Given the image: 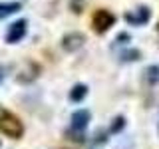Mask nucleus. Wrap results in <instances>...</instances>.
<instances>
[{
    "mask_svg": "<svg viewBox=\"0 0 159 149\" xmlns=\"http://www.w3.org/2000/svg\"><path fill=\"white\" fill-rule=\"evenodd\" d=\"M143 78H145V82L149 84V86H155V84H159V66H149V68H145Z\"/></svg>",
    "mask_w": 159,
    "mask_h": 149,
    "instance_id": "8",
    "label": "nucleus"
},
{
    "mask_svg": "<svg viewBox=\"0 0 159 149\" xmlns=\"http://www.w3.org/2000/svg\"><path fill=\"white\" fill-rule=\"evenodd\" d=\"M119 58H121L123 62H135V60L141 58V52H139V50H127V52H121Z\"/></svg>",
    "mask_w": 159,
    "mask_h": 149,
    "instance_id": "10",
    "label": "nucleus"
},
{
    "mask_svg": "<svg viewBox=\"0 0 159 149\" xmlns=\"http://www.w3.org/2000/svg\"><path fill=\"white\" fill-rule=\"evenodd\" d=\"M0 145H2V143H0Z\"/></svg>",
    "mask_w": 159,
    "mask_h": 149,
    "instance_id": "16",
    "label": "nucleus"
},
{
    "mask_svg": "<svg viewBox=\"0 0 159 149\" xmlns=\"http://www.w3.org/2000/svg\"><path fill=\"white\" fill-rule=\"evenodd\" d=\"M123 127H125V119H123L121 115H117L116 119H113V123H111V133H119Z\"/></svg>",
    "mask_w": 159,
    "mask_h": 149,
    "instance_id": "11",
    "label": "nucleus"
},
{
    "mask_svg": "<svg viewBox=\"0 0 159 149\" xmlns=\"http://www.w3.org/2000/svg\"><path fill=\"white\" fill-rule=\"evenodd\" d=\"M157 30H159V24H157Z\"/></svg>",
    "mask_w": 159,
    "mask_h": 149,
    "instance_id": "15",
    "label": "nucleus"
},
{
    "mask_svg": "<svg viewBox=\"0 0 159 149\" xmlns=\"http://www.w3.org/2000/svg\"><path fill=\"white\" fill-rule=\"evenodd\" d=\"M127 40H129V34H125V32H123V34H119V36L116 38V42H117V44H125Z\"/></svg>",
    "mask_w": 159,
    "mask_h": 149,
    "instance_id": "13",
    "label": "nucleus"
},
{
    "mask_svg": "<svg viewBox=\"0 0 159 149\" xmlns=\"http://www.w3.org/2000/svg\"><path fill=\"white\" fill-rule=\"evenodd\" d=\"M70 8H72V12L82 14L84 12V0H70Z\"/></svg>",
    "mask_w": 159,
    "mask_h": 149,
    "instance_id": "12",
    "label": "nucleus"
},
{
    "mask_svg": "<svg viewBox=\"0 0 159 149\" xmlns=\"http://www.w3.org/2000/svg\"><path fill=\"white\" fill-rule=\"evenodd\" d=\"M2 78H4V68L0 66V82H2Z\"/></svg>",
    "mask_w": 159,
    "mask_h": 149,
    "instance_id": "14",
    "label": "nucleus"
},
{
    "mask_svg": "<svg viewBox=\"0 0 159 149\" xmlns=\"http://www.w3.org/2000/svg\"><path fill=\"white\" fill-rule=\"evenodd\" d=\"M89 119H92V113H89L88 109H78V111L72 113V127L76 129V131H84V129L88 127Z\"/></svg>",
    "mask_w": 159,
    "mask_h": 149,
    "instance_id": "5",
    "label": "nucleus"
},
{
    "mask_svg": "<svg viewBox=\"0 0 159 149\" xmlns=\"http://www.w3.org/2000/svg\"><path fill=\"white\" fill-rule=\"evenodd\" d=\"M86 96H88V86H84V84L74 86L72 92H70V99H72V102H82Z\"/></svg>",
    "mask_w": 159,
    "mask_h": 149,
    "instance_id": "9",
    "label": "nucleus"
},
{
    "mask_svg": "<svg viewBox=\"0 0 159 149\" xmlns=\"http://www.w3.org/2000/svg\"><path fill=\"white\" fill-rule=\"evenodd\" d=\"M113 22H116V16H113L111 12H107V10H96V12H93L92 26L98 34H106L107 30L113 26Z\"/></svg>",
    "mask_w": 159,
    "mask_h": 149,
    "instance_id": "2",
    "label": "nucleus"
},
{
    "mask_svg": "<svg viewBox=\"0 0 159 149\" xmlns=\"http://www.w3.org/2000/svg\"><path fill=\"white\" fill-rule=\"evenodd\" d=\"M149 16H151V12H149V8L147 6H141L137 10L135 14H125V20L129 24H133V26H143V24H147L149 22Z\"/></svg>",
    "mask_w": 159,
    "mask_h": 149,
    "instance_id": "6",
    "label": "nucleus"
},
{
    "mask_svg": "<svg viewBox=\"0 0 159 149\" xmlns=\"http://www.w3.org/2000/svg\"><path fill=\"white\" fill-rule=\"evenodd\" d=\"M26 26H28L26 20H16V22L8 28V32H6V42L8 44L20 42V40L24 38V34H26Z\"/></svg>",
    "mask_w": 159,
    "mask_h": 149,
    "instance_id": "4",
    "label": "nucleus"
},
{
    "mask_svg": "<svg viewBox=\"0 0 159 149\" xmlns=\"http://www.w3.org/2000/svg\"><path fill=\"white\" fill-rule=\"evenodd\" d=\"M84 42H86V36L80 32H70L66 36L62 38V48L66 50V52H76L84 46Z\"/></svg>",
    "mask_w": 159,
    "mask_h": 149,
    "instance_id": "3",
    "label": "nucleus"
},
{
    "mask_svg": "<svg viewBox=\"0 0 159 149\" xmlns=\"http://www.w3.org/2000/svg\"><path fill=\"white\" fill-rule=\"evenodd\" d=\"M20 8H22L20 2H0V20L14 14V12H18Z\"/></svg>",
    "mask_w": 159,
    "mask_h": 149,
    "instance_id": "7",
    "label": "nucleus"
},
{
    "mask_svg": "<svg viewBox=\"0 0 159 149\" xmlns=\"http://www.w3.org/2000/svg\"><path fill=\"white\" fill-rule=\"evenodd\" d=\"M0 133H4V135L12 137V139H20L24 135V125L22 121L12 115L10 111H6V109L0 107Z\"/></svg>",
    "mask_w": 159,
    "mask_h": 149,
    "instance_id": "1",
    "label": "nucleus"
}]
</instances>
